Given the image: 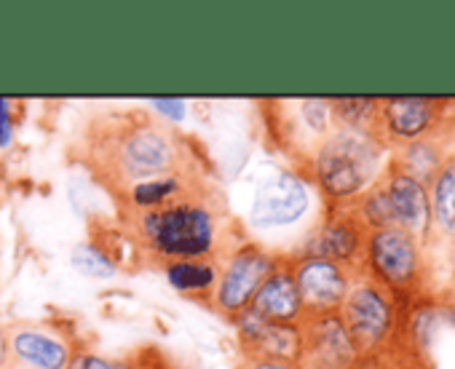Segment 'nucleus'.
Listing matches in <instances>:
<instances>
[{"instance_id":"24","label":"nucleus","mask_w":455,"mask_h":369,"mask_svg":"<svg viewBox=\"0 0 455 369\" xmlns=\"http://www.w3.org/2000/svg\"><path fill=\"white\" fill-rule=\"evenodd\" d=\"M14 142V110L9 99H0V150H9Z\"/></svg>"},{"instance_id":"2","label":"nucleus","mask_w":455,"mask_h":369,"mask_svg":"<svg viewBox=\"0 0 455 369\" xmlns=\"http://www.w3.org/2000/svg\"><path fill=\"white\" fill-rule=\"evenodd\" d=\"M378 161H380V145L372 137V131L343 126L340 131L330 134L322 142L314 169L322 191L335 201H346L356 196L375 177Z\"/></svg>"},{"instance_id":"16","label":"nucleus","mask_w":455,"mask_h":369,"mask_svg":"<svg viewBox=\"0 0 455 369\" xmlns=\"http://www.w3.org/2000/svg\"><path fill=\"white\" fill-rule=\"evenodd\" d=\"M180 193H185L182 174L172 171V174H164V177L145 179V182L134 184V188H129L124 196H126L132 212H148V209H158V207L169 204Z\"/></svg>"},{"instance_id":"8","label":"nucleus","mask_w":455,"mask_h":369,"mask_svg":"<svg viewBox=\"0 0 455 369\" xmlns=\"http://www.w3.org/2000/svg\"><path fill=\"white\" fill-rule=\"evenodd\" d=\"M308 188L295 174H274L266 179L252 201L250 217L258 228H284L308 212Z\"/></svg>"},{"instance_id":"6","label":"nucleus","mask_w":455,"mask_h":369,"mask_svg":"<svg viewBox=\"0 0 455 369\" xmlns=\"http://www.w3.org/2000/svg\"><path fill=\"white\" fill-rule=\"evenodd\" d=\"M300 326V369H351L356 350L343 329L338 313L330 316H303Z\"/></svg>"},{"instance_id":"18","label":"nucleus","mask_w":455,"mask_h":369,"mask_svg":"<svg viewBox=\"0 0 455 369\" xmlns=\"http://www.w3.org/2000/svg\"><path fill=\"white\" fill-rule=\"evenodd\" d=\"M166 281L177 292H206L217 281V273L212 265L198 263V260H185V263H169L166 265Z\"/></svg>"},{"instance_id":"4","label":"nucleus","mask_w":455,"mask_h":369,"mask_svg":"<svg viewBox=\"0 0 455 369\" xmlns=\"http://www.w3.org/2000/svg\"><path fill=\"white\" fill-rule=\"evenodd\" d=\"M276 271V260L258 244L239 247L231 257L225 260L220 276H217V292L214 302L220 313L228 318H236L244 313L258 294V289L266 284V279Z\"/></svg>"},{"instance_id":"20","label":"nucleus","mask_w":455,"mask_h":369,"mask_svg":"<svg viewBox=\"0 0 455 369\" xmlns=\"http://www.w3.org/2000/svg\"><path fill=\"white\" fill-rule=\"evenodd\" d=\"M70 265L86 276V279H110L116 276V263L113 257L94 241H84L78 247H73L70 252Z\"/></svg>"},{"instance_id":"25","label":"nucleus","mask_w":455,"mask_h":369,"mask_svg":"<svg viewBox=\"0 0 455 369\" xmlns=\"http://www.w3.org/2000/svg\"><path fill=\"white\" fill-rule=\"evenodd\" d=\"M150 107L164 113L166 118H174V121L185 118V102L182 99H150Z\"/></svg>"},{"instance_id":"10","label":"nucleus","mask_w":455,"mask_h":369,"mask_svg":"<svg viewBox=\"0 0 455 369\" xmlns=\"http://www.w3.org/2000/svg\"><path fill=\"white\" fill-rule=\"evenodd\" d=\"M370 265L372 273L388 287H407L418 273L415 239L402 228H383L370 233Z\"/></svg>"},{"instance_id":"1","label":"nucleus","mask_w":455,"mask_h":369,"mask_svg":"<svg viewBox=\"0 0 455 369\" xmlns=\"http://www.w3.org/2000/svg\"><path fill=\"white\" fill-rule=\"evenodd\" d=\"M134 217L140 244L166 265L206 257L214 247V212L198 196L180 193L158 209L134 212Z\"/></svg>"},{"instance_id":"11","label":"nucleus","mask_w":455,"mask_h":369,"mask_svg":"<svg viewBox=\"0 0 455 369\" xmlns=\"http://www.w3.org/2000/svg\"><path fill=\"white\" fill-rule=\"evenodd\" d=\"M255 316H260L268 324H298L303 316V302L295 287L292 268H279L266 279V284L252 297L250 308Z\"/></svg>"},{"instance_id":"3","label":"nucleus","mask_w":455,"mask_h":369,"mask_svg":"<svg viewBox=\"0 0 455 369\" xmlns=\"http://www.w3.org/2000/svg\"><path fill=\"white\" fill-rule=\"evenodd\" d=\"M105 150V171H110L108 179L124 193L145 179L172 174L180 161L174 139L161 126L150 123L124 129Z\"/></svg>"},{"instance_id":"22","label":"nucleus","mask_w":455,"mask_h":369,"mask_svg":"<svg viewBox=\"0 0 455 369\" xmlns=\"http://www.w3.org/2000/svg\"><path fill=\"white\" fill-rule=\"evenodd\" d=\"M65 369H134L132 364L126 361H116V358H105V356H97V353H73L68 366Z\"/></svg>"},{"instance_id":"27","label":"nucleus","mask_w":455,"mask_h":369,"mask_svg":"<svg viewBox=\"0 0 455 369\" xmlns=\"http://www.w3.org/2000/svg\"><path fill=\"white\" fill-rule=\"evenodd\" d=\"M9 340H6V334L4 332H0V369H4L6 364H9Z\"/></svg>"},{"instance_id":"9","label":"nucleus","mask_w":455,"mask_h":369,"mask_svg":"<svg viewBox=\"0 0 455 369\" xmlns=\"http://www.w3.org/2000/svg\"><path fill=\"white\" fill-rule=\"evenodd\" d=\"M242 350L247 358H263V361H284L298 364L300 361V326L298 324H268L252 310H244L234 318Z\"/></svg>"},{"instance_id":"13","label":"nucleus","mask_w":455,"mask_h":369,"mask_svg":"<svg viewBox=\"0 0 455 369\" xmlns=\"http://www.w3.org/2000/svg\"><path fill=\"white\" fill-rule=\"evenodd\" d=\"M436 99H420V97H399V99H386L380 102L378 115L383 118L386 131L399 139V142H415L423 139L428 131L434 113H436Z\"/></svg>"},{"instance_id":"29","label":"nucleus","mask_w":455,"mask_h":369,"mask_svg":"<svg viewBox=\"0 0 455 369\" xmlns=\"http://www.w3.org/2000/svg\"><path fill=\"white\" fill-rule=\"evenodd\" d=\"M420 369H423V366H420Z\"/></svg>"},{"instance_id":"14","label":"nucleus","mask_w":455,"mask_h":369,"mask_svg":"<svg viewBox=\"0 0 455 369\" xmlns=\"http://www.w3.org/2000/svg\"><path fill=\"white\" fill-rule=\"evenodd\" d=\"M9 353L14 361L33 369H65L70 361V345L44 329H17L9 340Z\"/></svg>"},{"instance_id":"12","label":"nucleus","mask_w":455,"mask_h":369,"mask_svg":"<svg viewBox=\"0 0 455 369\" xmlns=\"http://www.w3.org/2000/svg\"><path fill=\"white\" fill-rule=\"evenodd\" d=\"M386 193L388 201L394 207L396 215V228L407 231L410 236H423L428 231V220H431V207H428V193L420 182H415L412 177L394 171L386 179Z\"/></svg>"},{"instance_id":"23","label":"nucleus","mask_w":455,"mask_h":369,"mask_svg":"<svg viewBox=\"0 0 455 369\" xmlns=\"http://www.w3.org/2000/svg\"><path fill=\"white\" fill-rule=\"evenodd\" d=\"M300 113H303V118L308 121V126L314 131H327V118L332 113L327 99H306L300 105Z\"/></svg>"},{"instance_id":"7","label":"nucleus","mask_w":455,"mask_h":369,"mask_svg":"<svg viewBox=\"0 0 455 369\" xmlns=\"http://www.w3.org/2000/svg\"><path fill=\"white\" fill-rule=\"evenodd\" d=\"M295 287L303 302V316H330L338 313L351 281L343 265L319 260V257H306L292 268Z\"/></svg>"},{"instance_id":"28","label":"nucleus","mask_w":455,"mask_h":369,"mask_svg":"<svg viewBox=\"0 0 455 369\" xmlns=\"http://www.w3.org/2000/svg\"><path fill=\"white\" fill-rule=\"evenodd\" d=\"M4 369H33V366H25V364H20V361H17V364H6Z\"/></svg>"},{"instance_id":"19","label":"nucleus","mask_w":455,"mask_h":369,"mask_svg":"<svg viewBox=\"0 0 455 369\" xmlns=\"http://www.w3.org/2000/svg\"><path fill=\"white\" fill-rule=\"evenodd\" d=\"M399 163H402V174L412 177L415 182H420L423 188H426V179L436 177V171L442 166V158H439V150L431 142L415 139V142L407 145L404 158Z\"/></svg>"},{"instance_id":"17","label":"nucleus","mask_w":455,"mask_h":369,"mask_svg":"<svg viewBox=\"0 0 455 369\" xmlns=\"http://www.w3.org/2000/svg\"><path fill=\"white\" fill-rule=\"evenodd\" d=\"M428 207H431V220L436 223V228L444 233H455V158L439 166L434 184H431Z\"/></svg>"},{"instance_id":"15","label":"nucleus","mask_w":455,"mask_h":369,"mask_svg":"<svg viewBox=\"0 0 455 369\" xmlns=\"http://www.w3.org/2000/svg\"><path fill=\"white\" fill-rule=\"evenodd\" d=\"M362 220H351V217H332L322 233L316 236V247L311 257L319 260H330V263H351L354 255L359 252V241H362Z\"/></svg>"},{"instance_id":"21","label":"nucleus","mask_w":455,"mask_h":369,"mask_svg":"<svg viewBox=\"0 0 455 369\" xmlns=\"http://www.w3.org/2000/svg\"><path fill=\"white\" fill-rule=\"evenodd\" d=\"M362 223L370 225L372 231L396 228V215H394V207H391V201H388L386 188H375V191L362 201Z\"/></svg>"},{"instance_id":"5","label":"nucleus","mask_w":455,"mask_h":369,"mask_svg":"<svg viewBox=\"0 0 455 369\" xmlns=\"http://www.w3.org/2000/svg\"><path fill=\"white\" fill-rule=\"evenodd\" d=\"M338 316L356 356L378 348V342H383V337L391 329V302L383 294V289H378L370 281H359L348 289Z\"/></svg>"},{"instance_id":"26","label":"nucleus","mask_w":455,"mask_h":369,"mask_svg":"<svg viewBox=\"0 0 455 369\" xmlns=\"http://www.w3.org/2000/svg\"><path fill=\"white\" fill-rule=\"evenodd\" d=\"M239 369H300L298 364H284V361H263V358H247Z\"/></svg>"}]
</instances>
